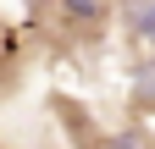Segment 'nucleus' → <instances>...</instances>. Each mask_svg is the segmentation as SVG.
<instances>
[{"label":"nucleus","instance_id":"obj_1","mask_svg":"<svg viewBox=\"0 0 155 149\" xmlns=\"http://www.w3.org/2000/svg\"><path fill=\"white\" fill-rule=\"evenodd\" d=\"M55 17L72 33H100L105 17H111V0H55Z\"/></svg>","mask_w":155,"mask_h":149},{"label":"nucleus","instance_id":"obj_2","mask_svg":"<svg viewBox=\"0 0 155 149\" xmlns=\"http://www.w3.org/2000/svg\"><path fill=\"white\" fill-rule=\"evenodd\" d=\"M122 17H127V33H133V39L155 50V0H122Z\"/></svg>","mask_w":155,"mask_h":149},{"label":"nucleus","instance_id":"obj_3","mask_svg":"<svg viewBox=\"0 0 155 149\" xmlns=\"http://www.w3.org/2000/svg\"><path fill=\"white\" fill-rule=\"evenodd\" d=\"M133 100H139V105H155V61H139V66H133Z\"/></svg>","mask_w":155,"mask_h":149},{"label":"nucleus","instance_id":"obj_4","mask_svg":"<svg viewBox=\"0 0 155 149\" xmlns=\"http://www.w3.org/2000/svg\"><path fill=\"white\" fill-rule=\"evenodd\" d=\"M94 149H144V138L139 133H111V138H100Z\"/></svg>","mask_w":155,"mask_h":149}]
</instances>
